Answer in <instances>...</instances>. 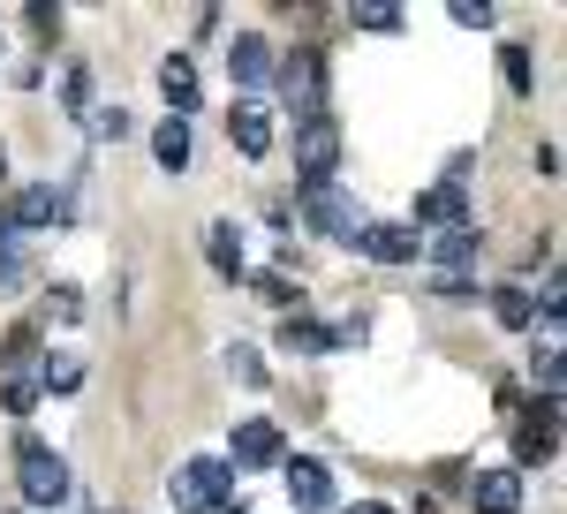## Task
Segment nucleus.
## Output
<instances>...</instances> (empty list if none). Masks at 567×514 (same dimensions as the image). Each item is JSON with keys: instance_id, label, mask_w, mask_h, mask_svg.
Here are the masks:
<instances>
[{"instance_id": "bb28decb", "label": "nucleus", "mask_w": 567, "mask_h": 514, "mask_svg": "<svg viewBox=\"0 0 567 514\" xmlns=\"http://www.w3.org/2000/svg\"><path fill=\"white\" fill-rule=\"evenodd\" d=\"M499 69H507V84H515V91H529V53H523V45H507Z\"/></svg>"}, {"instance_id": "393cba45", "label": "nucleus", "mask_w": 567, "mask_h": 514, "mask_svg": "<svg viewBox=\"0 0 567 514\" xmlns=\"http://www.w3.org/2000/svg\"><path fill=\"white\" fill-rule=\"evenodd\" d=\"M258 296H265V302H280V310H288V302H303V296H296V280H288V273H258Z\"/></svg>"}, {"instance_id": "4be33fe9", "label": "nucleus", "mask_w": 567, "mask_h": 514, "mask_svg": "<svg viewBox=\"0 0 567 514\" xmlns=\"http://www.w3.org/2000/svg\"><path fill=\"white\" fill-rule=\"evenodd\" d=\"M0 401H8V417H31V409H39V379L8 371V386H0Z\"/></svg>"}, {"instance_id": "f8f14e48", "label": "nucleus", "mask_w": 567, "mask_h": 514, "mask_svg": "<svg viewBox=\"0 0 567 514\" xmlns=\"http://www.w3.org/2000/svg\"><path fill=\"white\" fill-rule=\"evenodd\" d=\"M303 213H310L318 235H349L355 243V205L341 197V189H303Z\"/></svg>"}, {"instance_id": "39448f33", "label": "nucleus", "mask_w": 567, "mask_h": 514, "mask_svg": "<svg viewBox=\"0 0 567 514\" xmlns=\"http://www.w3.org/2000/svg\"><path fill=\"white\" fill-rule=\"evenodd\" d=\"M219 462H227V470H272V462H288V446H280V424H265V417L235 424V446H227Z\"/></svg>"}, {"instance_id": "c756f323", "label": "nucleus", "mask_w": 567, "mask_h": 514, "mask_svg": "<svg viewBox=\"0 0 567 514\" xmlns=\"http://www.w3.org/2000/svg\"><path fill=\"white\" fill-rule=\"evenodd\" d=\"M45 310H53V318H84V296H76V288H53Z\"/></svg>"}, {"instance_id": "72a5a7b5", "label": "nucleus", "mask_w": 567, "mask_h": 514, "mask_svg": "<svg viewBox=\"0 0 567 514\" xmlns=\"http://www.w3.org/2000/svg\"><path fill=\"white\" fill-rule=\"evenodd\" d=\"M341 514H393V507H379V500H355V507H341Z\"/></svg>"}, {"instance_id": "9d476101", "label": "nucleus", "mask_w": 567, "mask_h": 514, "mask_svg": "<svg viewBox=\"0 0 567 514\" xmlns=\"http://www.w3.org/2000/svg\"><path fill=\"white\" fill-rule=\"evenodd\" d=\"M288 500H296L303 514H326V507H333V476H326V462L296 454V462H288Z\"/></svg>"}, {"instance_id": "aec40b11", "label": "nucleus", "mask_w": 567, "mask_h": 514, "mask_svg": "<svg viewBox=\"0 0 567 514\" xmlns=\"http://www.w3.org/2000/svg\"><path fill=\"white\" fill-rule=\"evenodd\" d=\"M477 250H484V235H477V227H446V235L432 243L439 265H477Z\"/></svg>"}, {"instance_id": "7ed1b4c3", "label": "nucleus", "mask_w": 567, "mask_h": 514, "mask_svg": "<svg viewBox=\"0 0 567 514\" xmlns=\"http://www.w3.org/2000/svg\"><path fill=\"white\" fill-rule=\"evenodd\" d=\"M227 484H235V470L219 462V454H197V462H182L175 470V507L182 514H213V507H227Z\"/></svg>"}, {"instance_id": "6ab92c4d", "label": "nucleus", "mask_w": 567, "mask_h": 514, "mask_svg": "<svg viewBox=\"0 0 567 514\" xmlns=\"http://www.w3.org/2000/svg\"><path fill=\"white\" fill-rule=\"evenodd\" d=\"M152 160H159L167 174L189 167V122H159V128H152Z\"/></svg>"}, {"instance_id": "f257e3e1", "label": "nucleus", "mask_w": 567, "mask_h": 514, "mask_svg": "<svg viewBox=\"0 0 567 514\" xmlns=\"http://www.w3.org/2000/svg\"><path fill=\"white\" fill-rule=\"evenodd\" d=\"M16 484H23V500L31 507H61L76 484H69V462L45 446V439H16Z\"/></svg>"}, {"instance_id": "f3484780", "label": "nucleus", "mask_w": 567, "mask_h": 514, "mask_svg": "<svg viewBox=\"0 0 567 514\" xmlns=\"http://www.w3.org/2000/svg\"><path fill=\"white\" fill-rule=\"evenodd\" d=\"M492 318H499L507 333H529V326H537V302H529V288H515V280H507V288H492Z\"/></svg>"}, {"instance_id": "473e14b6", "label": "nucleus", "mask_w": 567, "mask_h": 514, "mask_svg": "<svg viewBox=\"0 0 567 514\" xmlns=\"http://www.w3.org/2000/svg\"><path fill=\"white\" fill-rule=\"evenodd\" d=\"M8 273H16V235L0 227V280H8Z\"/></svg>"}, {"instance_id": "c9c22d12", "label": "nucleus", "mask_w": 567, "mask_h": 514, "mask_svg": "<svg viewBox=\"0 0 567 514\" xmlns=\"http://www.w3.org/2000/svg\"><path fill=\"white\" fill-rule=\"evenodd\" d=\"M0 174H8V152H0Z\"/></svg>"}, {"instance_id": "0eeeda50", "label": "nucleus", "mask_w": 567, "mask_h": 514, "mask_svg": "<svg viewBox=\"0 0 567 514\" xmlns=\"http://www.w3.org/2000/svg\"><path fill=\"white\" fill-rule=\"evenodd\" d=\"M355 250L371 257V265H409V257L424 250V243H416V227H401V219H379V227H355Z\"/></svg>"}, {"instance_id": "2eb2a0df", "label": "nucleus", "mask_w": 567, "mask_h": 514, "mask_svg": "<svg viewBox=\"0 0 567 514\" xmlns=\"http://www.w3.org/2000/svg\"><path fill=\"white\" fill-rule=\"evenodd\" d=\"M205 257H213V273L243 280V273H250V265H243V227H235V219H213V235H205Z\"/></svg>"}, {"instance_id": "b1692460", "label": "nucleus", "mask_w": 567, "mask_h": 514, "mask_svg": "<svg viewBox=\"0 0 567 514\" xmlns=\"http://www.w3.org/2000/svg\"><path fill=\"white\" fill-rule=\"evenodd\" d=\"M0 356H8V371H16V363H31V356H39V326H16V333L0 341Z\"/></svg>"}, {"instance_id": "f03ea898", "label": "nucleus", "mask_w": 567, "mask_h": 514, "mask_svg": "<svg viewBox=\"0 0 567 514\" xmlns=\"http://www.w3.org/2000/svg\"><path fill=\"white\" fill-rule=\"evenodd\" d=\"M333 167H341V122L333 114L296 122V174H303V189H333Z\"/></svg>"}, {"instance_id": "a211bd4d", "label": "nucleus", "mask_w": 567, "mask_h": 514, "mask_svg": "<svg viewBox=\"0 0 567 514\" xmlns=\"http://www.w3.org/2000/svg\"><path fill=\"white\" fill-rule=\"evenodd\" d=\"M280 348H288V356H326V348H333V333L288 310V318H280Z\"/></svg>"}, {"instance_id": "412c9836", "label": "nucleus", "mask_w": 567, "mask_h": 514, "mask_svg": "<svg viewBox=\"0 0 567 514\" xmlns=\"http://www.w3.org/2000/svg\"><path fill=\"white\" fill-rule=\"evenodd\" d=\"M39 386H45V393H76V386H84V363H76V356H45Z\"/></svg>"}, {"instance_id": "dca6fc26", "label": "nucleus", "mask_w": 567, "mask_h": 514, "mask_svg": "<svg viewBox=\"0 0 567 514\" xmlns=\"http://www.w3.org/2000/svg\"><path fill=\"white\" fill-rule=\"evenodd\" d=\"M159 99H167V106H175V122L182 114H189V106H197V69H189V61H159Z\"/></svg>"}, {"instance_id": "7c9ffc66", "label": "nucleus", "mask_w": 567, "mask_h": 514, "mask_svg": "<svg viewBox=\"0 0 567 514\" xmlns=\"http://www.w3.org/2000/svg\"><path fill=\"white\" fill-rule=\"evenodd\" d=\"M31 39H61V8H31Z\"/></svg>"}, {"instance_id": "5701e85b", "label": "nucleus", "mask_w": 567, "mask_h": 514, "mask_svg": "<svg viewBox=\"0 0 567 514\" xmlns=\"http://www.w3.org/2000/svg\"><path fill=\"white\" fill-rule=\"evenodd\" d=\"M227 371H235V379H243V386H265V379H272V371H265V363H258V348H243V341L227 348Z\"/></svg>"}, {"instance_id": "2f4dec72", "label": "nucleus", "mask_w": 567, "mask_h": 514, "mask_svg": "<svg viewBox=\"0 0 567 514\" xmlns=\"http://www.w3.org/2000/svg\"><path fill=\"white\" fill-rule=\"evenodd\" d=\"M84 99H91V69H69V106L84 114Z\"/></svg>"}, {"instance_id": "ddd939ff", "label": "nucleus", "mask_w": 567, "mask_h": 514, "mask_svg": "<svg viewBox=\"0 0 567 514\" xmlns=\"http://www.w3.org/2000/svg\"><path fill=\"white\" fill-rule=\"evenodd\" d=\"M227 136H235L243 160H265V152H272V114H265V106H235V114H227Z\"/></svg>"}, {"instance_id": "f704fd0d", "label": "nucleus", "mask_w": 567, "mask_h": 514, "mask_svg": "<svg viewBox=\"0 0 567 514\" xmlns=\"http://www.w3.org/2000/svg\"><path fill=\"white\" fill-rule=\"evenodd\" d=\"M213 514H243V507H213Z\"/></svg>"}, {"instance_id": "4468645a", "label": "nucleus", "mask_w": 567, "mask_h": 514, "mask_svg": "<svg viewBox=\"0 0 567 514\" xmlns=\"http://www.w3.org/2000/svg\"><path fill=\"white\" fill-rule=\"evenodd\" d=\"M53 213H61V197H53V189H16V197L0 205V227H8V235H16V227H45Z\"/></svg>"}, {"instance_id": "20e7f679", "label": "nucleus", "mask_w": 567, "mask_h": 514, "mask_svg": "<svg viewBox=\"0 0 567 514\" xmlns=\"http://www.w3.org/2000/svg\"><path fill=\"white\" fill-rule=\"evenodd\" d=\"M272 84H280V99H288V106H296V122H310V114H326V106H318V99H326V53H288V61H280V69H272Z\"/></svg>"}, {"instance_id": "423d86ee", "label": "nucleus", "mask_w": 567, "mask_h": 514, "mask_svg": "<svg viewBox=\"0 0 567 514\" xmlns=\"http://www.w3.org/2000/svg\"><path fill=\"white\" fill-rule=\"evenodd\" d=\"M227 69H235V84H243V91H258V84H272L280 53H272V39H265V31H235V45H227Z\"/></svg>"}, {"instance_id": "a878e982", "label": "nucleus", "mask_w": 567, "mask_h": 514, "mask_svg": "<svg viewBox=\"0 0 567 514\" xmlns=\"http://www.w3.org/2000/svg\"><path fill=\"white\" fill-rule=\"evenodd\" d=\"M454 23H462V31H492V8H484V0H454Z\"/></svg>"}, {"instance_id": "9b49d317", "label": "nucleus", "mask_w": 567, "mask_h": 514, "mask_svg": "<svg viewBox=\"0 0 567 514\" xmlns=\"http://www.w3.org/2000/svg\"><path fill=\"white\" fill-rule=\"evenodd\" d=\"M454 174H462V167H454ZM454 174H446L439 189H424V197H416V227H462V213H470V189H462Z\"/></svg>"}, {"instance_id": "c85d7f7f", "label": "nucleus", "mask_w": 567, "mask_h": 514, "mask_svg": "<svg viewBox=\"0 0 567 514\" xmlns=\"http://www.w3.org/2000/svg\"><path fill=\"white\" fill-rule=\"evenodd\" d=\"M91 128H99L106 144H122V136H130V114H122V106H106V114H99V122H91Z\"/></svg>"}, {"instance_id": "1a4fd4ad", "label": "nucleus", "mask_w": 567, "mask_h": 514, "mask_svg": "<svg viewBox=\"0 0 567 514\" xmlns=\"http://www.w3.org/2000/svg\"><path fill=\"white\" fill-rule=\"evenodd\" d=\"M470 514H523V470H484L470 484Z\"/></svg>"}, {"instance_id": "6e6552de", "label": "nucleus", "mask_w": 567, "mask_h": 514, "mask_svg": "<svg viewBox=\"0 0 567 514\" xmlns=\"http://www.w3.org/2000/svg\"><path fill=\"white\" fill-rule=\"evenodd\" d=\"M553 446H560V401H537L529 424L515 431V462H553Z\"/></svg>"}, {"instance_id": "cd10ccee", "label": "nucleus", "mask_w": 567, "mask_h": 514, "mask_svg": "<svg viewBox=\"0 0 567 514\" xmlns=\"http://www.w3.org/2000/svg\"><path fill=\"white\" fill-rule=\"evenodd\" d=\"M355 23H363V31H401V16L379 8V0H371V8H355Z\"/></svg>"}]
</instances>
